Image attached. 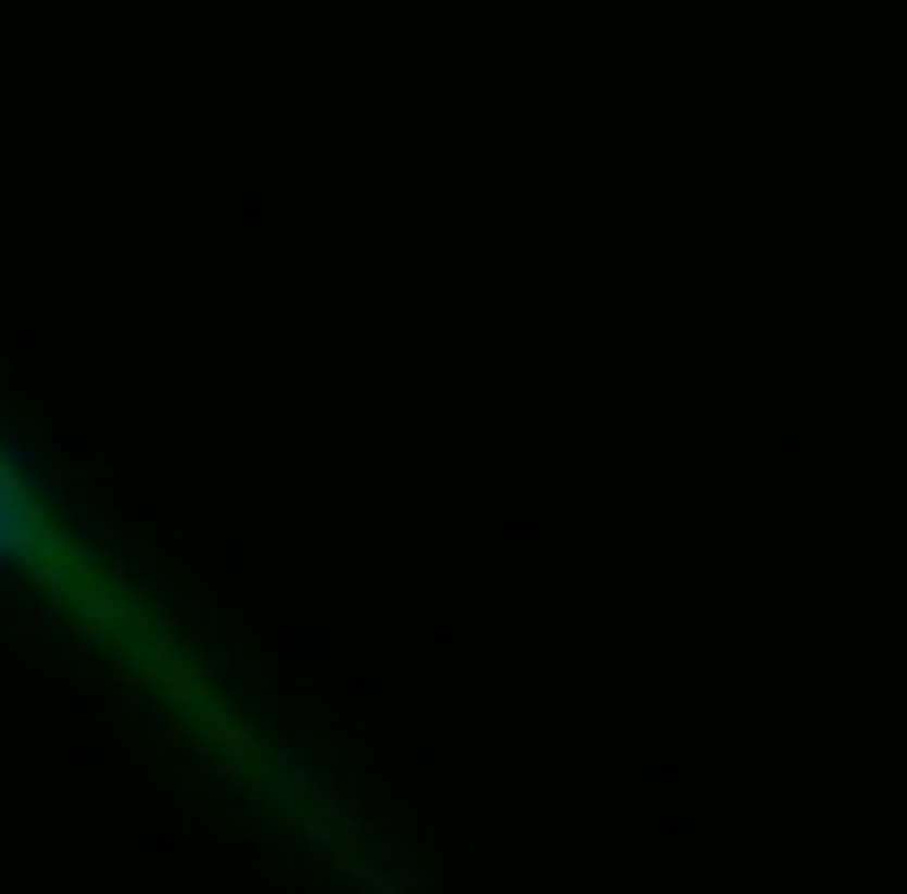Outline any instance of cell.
Instances as JSON below:
<instances>
[{
	"instance_id": "cell-1",
	"label": "cell",
	"mask_w": 907,
	"mask_h": 894,
	"mask_svg": "<svg viewBox=\"0 0 907 894\" xmlns=\"http://www.w3.org/2000/svg\"><path fill=\"white\" fill-rule=\"evenodd\" d=\"M38 541H45V522L25 498L13 459L0 454V559H25V553H38Z\"/></svg>"
}]
</instances>
